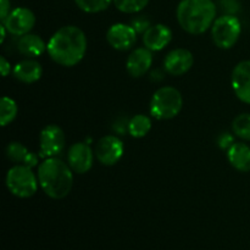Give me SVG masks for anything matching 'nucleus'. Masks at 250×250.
Here are the masks:
<instances>
[{"label": "nucleus", "mask_w": 250, "mask_h": 250, "mask_svg": "<svg viewBox=\"0 0 250 250\" xmlns=\"http://www.w3.org/2000/svg\"><path fill=\"white\" fill-rule=\"evenodd\" d=\"M176 16L183 31L197 36L211 28L216 20V5L212 0H182Z\"/></svg>", "instance_id": "obj_3"}, {"label": "nucleus", "mask_w": 250, "mask_h": 250, "mask_svg": "<svg viewBox=\"0 0 250 250\" xmlns=\"http://www.w3.org/2000/svg\"><path fill=\"white\" fill-rule=\"evenodd\" d=\"M220 6H221L225 15H236L241 9V5L237 0H221Z\"/></svg>", "instance_id": "obj_26"}, {"label": "nucleus", "mask_w": 250, "mask_h": 250, "mask_svg": "<svg viewBox=\"0 0 250 250\" xmlns=\"http://www.w3.org/2000/svg\"><path fill=\"white\" fill-rule=\"evenodd\" d=\"M131 26L133 27L137 33L144 34L146 32V29L151 26V23L149 21V19H146V16H137L136 19L132 20Z\"/></svg>", "instance_id": "obj_25"}, {"label": "nucleus", "mask_w": 250, "mask_h": 250, "mask_svg": "<svg viewBox=\"0 0 250 250\" xmlns=\"http://www.w3.org/2000/svg\"><path fill=\"white\" fill-rule=\"evenodd\" d=\"M0 71H1L2 77H6L10 73V71H11V65H10L9 61L5 59V56H1V58H0Z\"/></svg>", "instance_id": "obj_30"}, {"label": "nucleus", "mask_w": 250, "mask_h": 250, "mask_svg": "<svg viewBox=\"0 0 250 250\" xmlns=\"http://www.w3.org/2000/svg\"><path fill=\"white\" fill-rule=\"evenodd\" d=\"M194 56L189 50L183 48L173 49L166 55L164 60L165 71L171 76H182L192 68Z\"/></svg>", "instance_id": "obj_13"}, {"label": "nucleus", "mask_w": 250, "mask_h": 250, "mask_svg": "<svg viewBox=\"0 0 250 250\" xmlns=\"http://www.w3.org/2000/svg\"><path fill=\"white\" fill-rule=\"evenodd\" d=\"M5 28L12 36L22 37L28 34L36 24V16L28 7H16L11 10L6 19L1 21Z\"/></svg>", "instance_id": "obj_8"}, {"label": "nucleus", "mask_w": 250, "mask_h": 250, "mask_svg": "<svg viewBox=\"0 0 250 250\" xmlns=\"http://www.w3.org/2000/svg\"><path fill=\"white\" fill-rule=\"evenodd\" d=\"M149 0H114V4L119 11L124 14H137L146 7Z\"/></svg>", "instance_id": "obj_24"}, {"label": "nucleus", "mask_w": 250, "mask_h": 250, "mask_svg": "<svg viewBox=\"0 0 250 250\" xmlns=\"http://www.w3.org/2000/svg\"><path fill=\"white\" fill-rule=\"evenodd\" d=\"M6 31H7V29L5 28L4 24L1 23V26H0V32H1V37H0V43H4L5 38H6Z\"/></svg>", "instance_id": "obj_31"}, {"label": "nucleus", "mask_w": 250, "mask_h": 250, "mask_svg": "<svg viewBox=\"0 0 250 250\" xmlns=\"http://www.w3.org/2000/svg\"><path fill=\"white\" fill-rule=\"evenodd\" d=\"M233 144L234 138L231 133H229V132L221 133L219 136V138H217V146H219L220 149H222V150H229Z\"/></svg>", "instance_id": "obj_27"}, {"label": "nucleus", "mask_w": 250, "mask_h": 250, "mask_svg": "<svg viewBox=\"0 0 250 250\" xmlns=\"http://www.w3.org/2000/svg\"><path fill=\"white\" fill-rule=\"evenodd\" d=\"M17 49L22 55L28 56V58H37L46 51V44L37 34L28 33L20 37L17 42Z\"/></svg>", "instance_id": "obj_18"}, {"label": "nucleus", "mask_w": 250, "mask_h": 250, "mask_svg": "<svg viewBox=\"0 0 250 250\" xmlns=\"http://www.w3.org/2000/svg\"><path fill=\"white\" fill-rule=\"evenodd\" d=\"M39 158H41V156L37 155L36 153H32V151H29V153L27 154L26 159H24V163L22 164V165H26V166H28V167L33 168L34 166H37V164H38Z\"/></svg>", "instance_id": "obj_28"}, {"label": "nucleus", "mask_w": 250, "mask_h": 250, "mask_svg": "<svg viewBox=\"0 0 250 250\" xmlns=\"http://www.w3.org/2000/svg\"><path fill=\"white\" fill-rule=\"evenodd\" d=\"M153 65V54L148 48H137L129 54L126 62L127 72L133 78L146 75Z\"/></svg>", "instance_id": "obj_15"}, {"label": "nucleus", "mask_w": 250, "mask_h": 250, "mask_svg": "<svg viewBox=\"0 0 250 250\" xmlns=\"http://www.w3.org/2000/svg\"><path fill=\"white\" fill-rule=\"evenodd\" d=\"M94 151L92 150L88 143L78 142L72 144L68 149L67 160L71 170L78 175L88 172L92 168L93 161H94Z\"/></svg>", "instance_id": "obj_10"}, {"label": "nucleus", "mask_w": 250, "mask_h": 250, "mask_svg": "<svg viewBox=\"0 0 250 250\" xmlns=\"http://www.w3.org/2000/svg\"><path fill=\"white\" fill-rule=\"evenodd\" d=\"M183 106L182 94L176 88L166 85L153 94L150 100V115L156 120H171L177 116Z\"/></svg>", "instance_id": "obj_4"}, {"label": "nucleus", "mask_w": 250, "mask_h": 250, "mask_svg": "<svg viewBox=\"0 0 250 250\" xmlns=\"http://www.w3.org/2000/svg\"><path fill=\"white\" fill-rule=\"evenodd\" d=\"M242 33L241 21L236 15H222L211 26V37L220 49H231L238 42Z\"/></svg>", "instance_id": "obj_6"}, {"label": "nucleus", "mask_w": 250, "mask_h": 250, "mask_svg": "<svg viewBox=\"0 0 250 250\" xmlns=\"http://www.w3.org/2000/svg\"><path fill=\"white\" fill-rule=\"evenodd\" d=\"M42 73H43L42 65L38 61L32 60V59L20 61L15 65L14 70H12L14 77L20 82L27 83V84H31V83L41 80Z\"/></svg>", "instance_id": "obj_16"}, {"label": "nucleus", "mask_w": 250, "mask_h": 250, "mask_svg": "<svg viewBox=\"0 0 250 250\" xmlns=\"http://www.w3.org/2000/svg\"><path fill=\"white\" fill-rule=\"evenodd\" d=\"M10 0H0V20L4 21L7 17V15L10 14Z\"/></svg>", "instance_id": "obj_29"}, {"label": "nucleus", "mask_w": 250, "mask_h": 250, "mask_svg": "<svg viewBox=\"0 0 250 250\" xmlns=\"http://www.w3.org/2000/svg\"><path fill=\"white\" fill-rule=\"evenodd\" d=\"M76 5L87 14H97L106 10L114 0H75Z\"/></svg>", "instance_id": "obj_23"}, {"label": "nucleus", "mask_w": 250, "mask_h": 250, "mask_svg": "<svg viewBox=\"0 0 250 250\" xmlns=\"http://www.w3.org/2000/svg\"><path fill=\"white\" fill-rule=\"evenodd\" d=\"M231 84L241 102L250 104V60L241 61L232 71Z\"/></svg>", "instance_id": "obj_12"}, {"label": "nucleus", "mask_w": 250, "mask_h": 250, "mask_svg": "<svg viewBox=\"0 0 250 250\" xmlns=\"http://www.w3.org/2000/svg\"><path fill=\"white\" fill-rule=\"evenodd\" d=\"M66 137L58 125H48L44 127L39 136V156L42 159L55 158L65 149Z\"/></svg>", "instance_id": "obj_7"}, {"label": "nucleus", "mask_w": 250, "mask_h": 250, "mask_svg": "<svg viewBox=\"0 0 250 250\" xmlns=\"http://www.w3.org/2000/svg\"><path fill=\"white\" fill-rule=\"evenodd\" d=\"M172 41V31L163 23L151 24L143 34V43L151 51H160Z\"/></svg>", "instance_id": "obj_14"}, {"label": "nucleus", "mask_w": 250, "mask_h": 250, "mask_svg": "<svg viewBox=\"0 0 250 250\" xmlns=\"http://www.w3.org/2000/svg\"><path fill=\"white\" fill-rule=\"evenodd\" d=\"M233 133L244 141L250 142V114H241L232 122Z\"/></svg>", "instance_id": "obj_21"}, {"label": "nucleus", "mask_w": 250, "mask_h": 250, "mask_svg": "<svg viewBox=\"0 0 250 250\" xmlns=\"http://www.w3.org/2000/svg\"><path fill=\"white\" fill-rule=\"evenodd\" d=\"M137 34L131 24L115 23L107 31L106 41L115 50L127 51L136 44Z\"/></svg>", "instance_id": "obj_11"}, {"label": "nucleus", "mask_w": 250, "mask_h": 250, "mask_svg": "<svg viewBox=\"0 0 250 250\" xmlns=\"http://www.w3.org/2000/svg\"><path fill=\"white\" fill-rule=\"evenodd\" d=\"M125 146L116 136H105L98 141L94 154L97 160L104 166H112L121 160Z\"/></svg>", "instance_id": "obj_9"}, {"label": "nucleus", "mask_w": 250, "mask_h": 250, "mask_svg": "<svg viewBox=\"0 0 250 250\" xmlns=\"http://www.w3.org/2000/svg\"><path fill=\"white\" fill-rule=\"evenodd\" d=\"M46 51L54 62L72 67L83 60L87 51V37L77 26H63L46 44Z\"/></svg>", "instance_id": "obj_1"}, {"label": "nucleus", "mask_w": 250, "mask_h": 250, "mask_svg": "<svg viewBox=\"0 0 250 250\" xmlns=\"http://www.w3.org/2000/svg\"><path fill=\"white\" fill-rule=\"evenodd\" d=\"M5 183L12 195L21 199L33 197L38 190V176H36L31 167L22 164L12 166L6 173Z\"/></svg>", "instance_id": "obj_5"}, {"label": "nucleus", "mask_w": 250, "mask_h": 250, "mask_svg": "<svg viewBox=\"0 0 250 250\" xmlns=\"http://www.w3.org/2000/svg\"><path fill=\"white\" fill-rule=\"evenodd\" d=\"M151 120L146 115L139 114L128 121V133L133 138H143L150 132Z\"/></svg>", "instance_id": "obj_19"}, {"label": "nucleus", "mask_w": 250, "mask_h": 250, "mask_svg": "<svg viewBox=\"0 0 250 250\" xmlns=\"http://www.w3.org/2000/svg\"><path fill=\"white\" fill-rule=\"evenodd\" d=\"M19 107L16 102L9 97H2L0 102V125L2 127L11 124L17 116Z\"/></svg>", "instance_id": "obj_20"}, {"label": "nucleus", "mask_w": 250, "mask_h": 250, "mask_svg": "<svg viewBox=\"0 0 250 250\" xmlns=\"http://www.w3.org/2000/svg\"><path fill=\"white\" fill-rule=\"evenodd\" d=\"M73 171L70 165L63 163L58 156L44 159L39 165V186L51 199H63L70 194L73 186Z\"/></svg>", "instance_id": "obj_2"}, {"label": "nucleus", "mask_w": 250, "mask_h": 250, "mask_svg": "<svg viewBox=\"0 0 250 250\" xmlns=\"http://www.w3.org/2000/svg\"><path fill=\"white\" fill-rule=\"evenodd\" d=\"M229 164L239 172H250V146L244 143H234L227 150Z\"/></svg>", "instance_id": "obj_17"}, {"label": "nucleus", "mask_w": 250, "mask_h": 250, "mask_svg": "<svg viewBox=\"0 0 250 250\" xmlns=\"http://www.w3.org/2000/svg\"><path fill=\"white\" fill-rule=\"evenodd\" d=\"M5 153H6V158L10 161L20 165V164L24 163V159H26L29 150L20 142H11V143L7 144Z\"/></svg>", "instance_id": "obj_22"}]
</instances>
